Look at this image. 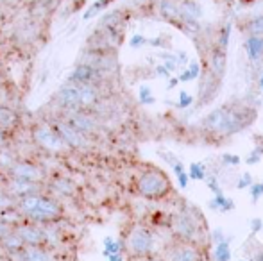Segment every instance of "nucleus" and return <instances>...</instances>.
<instances>
[{
	"instance_id": "nucleus-1",
	"label": "nucleus",
	"mask_w": 263,
	"mask_h": 261,
	"mask_svg": "<svg viewBox=\"0 0 263 261\" xmlns=\"http://www.w3.org/2000/svg\"><path fill=\"white\" fill-rule=\"evenodd\" d=\"M18 209L22 215L29 216L34 222H54V220L61 218L63 209L54 198L40 195H27L18 200Z\"/></svg>"
},
{
	"instance_id": "nucleus-2",
	"label": "nucleus",
	"mask_w": 263,
	"mask_h": 261,
	"mask_svg": "<svg viewBox=\"0 0 263 261\" xmlns=\"http://www.w3.org/2000/svg\"><path fill=\"white\" fill-rule=\"evenodd\" d=\"M59 102L68 108H83L91 106L97 102V90L93 86H84V84H72L63 86L59 91Z\"/></svg>"
},
{
	"instance_id": "nucleus-3",
	"label": "nucleus",
	"mask_w": 263,
	"mask_h": 261,
	"mask_svg": "<svg viewBox=\"0 0 263 261\" xmlns=\"http://www.w3.org/2000/svg\"><path fill=\"white\" fill-rule=\"evenodd\" d=\"M138 192L147 198H156L163 197L168 192V181L163 174L159 172H145L142 177L138 179Z\"/></svg>"
},
{
	"instance_id": "nucleus-4",
	"label": "nucleus",
	"mask_w": 263,
	"mask_h": 261,
	"mask_svg": "<svg viewBox=\"0 0 263 261\" xmlns=\"http://www.w3.org/2000/svg\"><path fill=\"white\" fill-rule=\"evenodd\" d=\"M254 111L251 109H229L228 116L224 120V126L220 127V134L229 136V134H235V132L242 131L246 126H249L254 118Z\"/></svg>"
},
{
	"instance_id": "nucleus-5",
	"label": "nucleus",
	"mask_w": 263,
	"mask_h": 261,
	"mask_svg": "<svg viewBox=\"0 0 263 261\" xmlns=\"http://www.w3.org/2000/svg\"><path fill=\"white\" fill-rule=\"evenodd\" d=\"M127 247L135 256H147V254L153 252L154 240L147 229H143V227H136V229H133L131 234H129Z\"/></svg>"
},
{
	"instance_id": "nucleus-6",
	"label": "nucleus",
	"mask_w": 263,
	"mask_h": 261,
	"mask_svg": "<svg viewBox=\"0 0 263 261\" xmlns=\"http://www.w3.org/2000/svg\"><path fill=\"white\" fill-rule=\"evenodd\" d=\"M20 238L24 240L25 245H34V247H43L47 244V229H42L38 226H22L16 229Z\"/></svg>"
},
{
	"instance_id": "nucleus-7",
	"label": "nucleus",
	"mask_w": 263,
	"mask_h": 261,
	"mask_svg": "<svg viewBox=\"0 0 263 261\" xmlns=\"http://www.w3.org/2000/svg\"><path fill=\"white\" fill-rule=\"evenodd\" d=\"M34 138L40 145L49 150H59L65 145V142H63L61 136L58 134V131L50 129V127H45V126L38 127V129L34 131Z\"/></svg>"
},
{
	"instance_id": "nucleus-8",
	"label": "nucleus",
	"mask_w": 263,
	"mask_h": 261,
	"mask_svg": "<svg viewBox=\"0 0 263 261\" xmlns=\"http://www.w3.org/2000/svg\"><path fill=\"white\" fill-rule=\"evenodd\" d=\"M99 79V70L91 65H79L70 75L72 84H84V86H93Z\"/></svg>"
},
{
	"instance_id": "nucleus-9",
	"label": "nucleus",
	"mask_w": 263,
	"mask_h": 261,
	"mask_svg": "<svg viewBox=\"0 0 263 261\" xmlns=\"http://www.w3.org/2000/svg\"><path fill=\"white\" fill-rule=\"evenodd\" d=\"M11 174L14 179H25V181H38L42 179V170L31 163H14L11 165Z\"/></svg>"
},
{
	"instance_id": "nucleus-10",
	"label": "nucleus",
	"mask_w": 263,
	"mask_h": 261,
	"mask_svg": "<svg viewBox=\"0 0 263 261\" xmlns=\"http://www.w3.org/2000/svg\"><path fill=\"white\" fill-rule=\"evenodd\" d=\"M55 131H58V134L61 136V139L66 143V145L70 147H81L84 143V138L83 134H81L79 131L73 129L70 124H58L55 126Z\"/></svg>"
},
{
	"instance_id": "nucleus-11",
	"label": "nucleus",
	"mask_w": 263,
	"mask_h": 261,
	"mask_svg": "<svg viewBox=\"0 0 263 261\" xmlns=\"http://www.w3.org/2000/svg\"><path fill=\"white\" fill-rule=\"evenodd\" d=\"M20 261H52L50 252H47L43 247H34V245H25L20 252H18Z\"/></svg>"
},
{
	"instance_id": "nucleus-12",
	"label": "nucleus",
	"mask_w": 263,
	"mask_h": 261,
	"mask_svg": "<svg viewBox=\"0 0 263 261\" xmlns=\"http://www.w3.org/2000/svg\"><path fill=\"white\" fill-rule=\"evenodd\" d=\"M38 188L40 186L36 185L34 181H25V179H13L9 185L11 192L20 198H24L27 195H34V193H38Z\"/></svg>"
},
{
	"instance_id": "nucleus-13",
	"label": "nucleus",
	"mask_w": 263,
	"mask_h": 261,
	"mask_svg": "<svg viewBox=\"0 0 263 261\" xmlns=\"http://www.w3.org/2000/svg\"><path fill=\"white\" fill-rule=\"evenodd\" d=\"M174 231L184 240H192L195 234V226L188 215H179L174 222Z\"/></svg>"
},
{
	"instance_id": "nucleus-14",
	"label": "nucleus",
	"mask_w": 263,
	"mask_h": 261,
	"mask_svg": "<svg viewBox=\"0 0 263 261\" xmlns=\"http://www.w3.org/2000/svg\"><path fill=\"white\" fill-rule=\"evenodd\" d=\"M228 111H229L228 108L215 109V111H211L210 115L206 116L204 120H202V126H204L208 131L218 132V131H220V127L224 126V120H226V116H228Z\"/></svg>"
},
{
	"instance_id": "nucleus-15",
	"label": "nucleus",
	"mask_w": 263,
	"mask_h": 261,
	"mask_svg": "<svg viewBox=\"0 0 263 261\" xmlns=\"http://www.w3.org/2000/svg\"><path fill=\"white\" fill-rule=\"evenodd\" d=\"M246 50L251 61H258L263 56V36H249L246 42Z\"/></svg>"
},
{
	"instance_id": "nucleus-16",
	"label": "nucleus",
	"mask_w": 263,
	"mask_h": 261,
	"mask_svg": "<svg viewBox=\"0 0 263 261\" xmlns=\"http://www.w3.org/2000/svg\"><path fill=\"white\" fill-rule=\"evenodd\" d=\"M165 159L168 161L170 167H172V170H174V174H176L179 186H181V188H186L188 181H190V175H188V172H186V168H184V165L181 163V161L177 159V157H174V156H168V157H165Z\"/></svg>"
},
{
	"instance_id": "nucleus-17",
	"label": "nucleus",
	"mask_w": 263,
	"mask_h": 261,
	"mask_svg": "<svg viewBox=\"0 0 263 261\" xmlns=\"http://www.w3.org/2000/svg\"><path fill=\"white\" fill-rule=\"evenodd\" d=\"M159 13H161L166 20H181V18H183L181 6H177L172 0H161V2H159Z\"/></svg>"
},
{
	"instance_id": "nucleus-18",
	"label": "nucleus",
	"mask_w": 263,
	"mask_h": 261,
	"mask_svg": "<svg viewBox=\"0 0 263 261\" xmlns=\"http://www.w3.org/2000/svg\"><path fill=\"white\" fill-rule=\"evenodd\" d=\"M181 11H183V20L188 22V24L199 20L202 16V7L197 2H192V0H184L183 6H181Z\"/></svg>"
},
{
	"instance_id": "nucleus-19",
	"label": "nucleus",
	"mask_w": 263,
	"mask_h": 261,
	"mask_svg": "<svg viewBox=\"0 0 263 261\" xmlns=\"http://www.w3.org/2000/svg\"><path fill=\"white\" fill-rule=\"evenodd\" d=\"M211 72L217 79H220L226 72V52L220 49H217L211 56Z\"/></svg>"
},
{
	"instance_id": "nucleus-20",
	"label": "nucleus",
	"mask_w": 263,
	"mask_h": 261,
	"mask_svg": "<svg viewBox=\"0 0 263 261\" xmlns=\"http://www.w3.org/2000/svg\"><path fill=\"white\" fill-rule=\"evenodd\" d=\"M2 245L7 249V251L14 252V254H18V252L25 247L24 240H22L20 234H18L16 231H14V233H6V236L2 238Z\"/></svg>"
},
{
	"instance_id": "nucleus-21",
	"label": "nucleus",
	"mask_w": 263,
	"mask_h": 261,
	"mask_svg": "<svg viewBox=\"0 0 263 261\" xmlns=\"http://www.w3.org/2000/svg\"><path fill=\"white\" fill-rule=\"evenodd\" d=\"M170 261H199V254L194 247L190 245H184L179 247L170 254Z\"/></svg>"
},
{
	"instance_id": "nucleus-22",
	"label": "nucleus",
	"mask_w": 263,
	"mask_h": 261,
	"mask_svg": "<svg viewBox=\"0 0 263 261\" xmlns=\"http://www.w3.org/2000/svg\"><path fill=\"white\" fill-rule=\"evenodd\" d=\"M68 124H70V126H72L76 131H79L81 134H84V132H90V131L95 127L93 120L88 118V116H84V115H76V116H72V118L68 120Z\"/></svg>"
},
{
	"instance_id": "nucleus-23",
	"label": "nucleus",
	"mask_w": 263,
	"mask_h": 261,
	"mask_svg": "<svg viewBox=\"0 0 263 261\" xmlns=\"http://www.w3.org/2000/svg\"><path fill=\"white\" fill-rule=\"evenodd\" d=\"M210 208L217 209V211H220V213H228V211H233V209H235V202H233L231 198L226 197L224 193H218V195H215V198L211 200Z\"/></svg>"
},
{
	"instance_id": "nucleus-24",
	"label": "nucleus",
	"mask_w": 263,
	"mask_h": 261,
	"mask_svg": "<svg viewBox=\"0 0 263 261\" xmlns=\"http://www.w3.org/2000/svg\"><path fill=\"white\" fill-rule=\"evenodd\" d=\"M188 175H190L192 181H206V179H208L206 165H204V163H199V161L192 163V165H190V172H188Z\"/></svg>"
},
{
	"instance_id": "nucleus-25",
	"label": "nucleus",
	"mask_w": 263,
	"mask_h": 261,
	"mask_svg": "<svg viewBox=\"0 0 263 261\" xmlns=\"http://www.w3.org/2000/svg\"><path fill=\"white\" fill-rule=\"evenodd\" d=\"M231 259V247H229V242H222L215 247V261H229Z\"/></svg>"
},
{
	"instance_id": "nucleus-26",
	"label": "nucleus",
	"mask_w": 263,
	"mask_h": 261,
	"mask_svg": "<svg viewBox=\"0 0 263 261\" xmlns=\"http://www.w3.org/2000/svg\"><path fill=\"white\" fill-rule=\"evenodd\" d=\"M231 31H233V25L231 24H226L224 27H222L220 34H218V49L224 50L229 47V38H231Z\"/></svg>"
},
{
	"instance_id": "nucleus-27",
	"label": "nucleus",
	"mask_w": 263,
	"mask_h": 261,
	"mask_svg": "<svg viewBox=\"0 0 263 261\" xmlns=\"http://www.w3.org/2000/svg\"><path fill=\"white\" fill-rule=\"evenodd\" d=\"M199 73H201V66L199 63H190V68L184 70L183 73H181L179 81H183V83H188V81H194L199 77Z\"/></svg>"
},
{
	"instance_id": "nucleus-28",
	"label": "nucleus",
	"mask_w": 263,
	"mask_h": 261,
	"mask_svg": "<svg viewBox=\"0 0 263 261\" xmlns=\"http://www.w3.org/2000/svg\"><path fill=\"white\" fill-rule=\"evenodd\" d=\"M247 31L251 32V36H263V14L249 22Z\"/></svg>"
},
{
	"instance_id": "nucleus-29",
	"label": "nucleus",
	"mask_w": 263,
	"mask_h": 261,
	"mask_svg": "<svg viewBox=\"0 0 263 261\" xmlns=\"http://www.w3.org/2000/svg\"><path fill=\"white\" fill-rule=\"evenodd\" d=\"M253 175L249 174V172H243L242 175H240V179L236 181V188L238 190H249L251 186H253Z\"/></svg>"
},
{
	"instance_id": "nucleus-30",
	"label": "nucleus",
	"mask_w": 263,
	"mask_h": 261,
	"mask_svg": "<svg viewBox=\"0 0 263 261\" xmlns=\"http://www.w3.org/2000/svg\"><path fill=\"white\" fill-rule=\"evenodd\" d=\"M14 120V113L11 109H6V108H0V126L2 127H7L11 126Z\"/></svg>"
},
{
	"instance_id": "nucleus-31",
	"label": "nucleus",
	"mask_w": 263,
	"mask_h": 261,
	"mask_svg": "<svg viewBox=\"0 0 263 261\" xmlns=\"http://www.w3.org/2000/svg\"><path fill=\"white\" fill-rule=\"evenodd\" d=\"M113 0H97V2L93 4V6L90 7V9L86 11V14H84V18H90V16H93V14H97L101 9H104V7L107 6V4H111Z\"/></svg>"
},
{
	"instance_id": "nucleus-32",
	"label": "nucleus",
	"mask_w": 263,
	"mask_h": 261,
	"mask_svg": "<svg viewBox=\"0 0 263 261\" xmlns=\"http://www.w3.org/2000/svg\"><path fill=\"white\" fill-rule=\"evenodd\" d=\"M249 193H251V198H253V202L260 200V198L263 197V181L261 183H254V185L249 188Z\"/></svg>"
},
{
	"instance_id": "nucleus-33",
	"label": "nucleus",
	"mask_w": 263,
	"mask_h": 261,
	"mask_svg": "<svg viewBox=\"0 0 263 261\" xmlns=\"http://www.w3.org/2000/svg\"><path fill=\"white\" fill-rule=\"evenodd\" d=\"M192 102H194V97H192L188 91H181L179 93V108H190L192 106Z\"/></svg>"
},
{
	"instance_id": "nucleus-34",
	"label": "nucleus",
	"mask_w": 263,
	"mask_h": 261,
	"mask_svg": "<svg viewBox=\"0 0 263 261\" xmlns=\"http://www.w3.org/2000/svg\"><path fill=\"white\" fill-rule=\"evenodd\" d=\"M140 101H142L143 104H153L154 97H153V93H151V88L143 86L142 90H140Z\"/></svg>"
},
{
	"instance_id": "nucleus-35",
	"label": "nucleus",
	"mask_w": 263,
	"mask_h": 261,
	"mask_svg": "<svg viewBox=\"0 0 263 261\" xmlns=\"http://www.w3.org/2000/svg\"><path fill=\"white\" fill-rule=\"evenodd\" d=\"M261 154H263L261 149L253 150V152H251L249 156L246 157V163L247 165H256V163H260V161H261Z\"/></svg>"
},
{
	"instance_id": "nucleus-36",
	"label": "nucleus",
	"mask_w": 263,
	"mask_h": 261,
	"mask_svg": "<svg viewBox=\"0 0 263 261\" xmlns=\"http://www.w3.org/2000/svg\"><path fill=\"white\" fill-rule=\"evenodd\" d=\"M222 161H224L226 165H233V167H236V165H240V156H236V154H224L222 156Z\"/></svg>"
},
{
	"instance_id": "nucleus-37",
	"label": "nucleus",
	"mask_w": 263,
	"mask_h": 261,
	"mask_svg": "<svg viewBox=\"0 0 263 261\" xmlns=\"http://www.w3.org/2000/svg\"><path fill=\"white\" fill-rule=\"evenodd\" d=\"M211 238H213V244H222V242H226L228 238H226L224 231H222V227H218V229L213 231V234H211Z\"/></svg>"
},
{
	"instance_id": "nucleus-38",
	"label": "nucleus",
	"mask_w": 263,
	"mask_h": 261,
	"mask_svg": "<svg viewBox=\"0 0 263 261\" xmlns=\"http://www.w3.org/2000/svg\"><path fill=\"white\" fill-rule=\"evenodd\" d=\"M263 229V220L261 218H253L251 220V233L256 234Z\"/></svg>"
},
{
	"instance_id": "nucleus-39",
	"label": "nucleus",
	"mask_w": 263,
	"mask_h": 261,
	"mask_svg": "<svg viewBox=\"0 0 263 261\" xmlns=\"http://www.w3.org/2000/svg\"><path fill=\"white\" fill-rule=\"evenodd\" d=\"M206 181H208V188L211 190V192L215 193V195H218V193H222V190H220V186H218L217 179H215V177H208V179H206Z\"/></svg>"
},
{
	"instance_id": "nucleus-40",
	"label": "nucleus",
	"mask_w": 263,
	"mask_h": 261,
	"mask_svg": "<svg viewBox=\"0 0 263 261\" xmlns=\"http://www.w3.org/2000/svg\"><path fill=\"white\" fill-rule=\"evenodd\" d=\"M11 204H13V200H11V197L7 195H0V213H4L6 209L11 208Z\"/></svg>"
},
{
	"instance_id": "nucleus-41",
	"label": "nucleus",
	"mask_w": 263,
	"mask_h": 261,
	"mask_svg": "<svg viewBox=\"0 0 263 261\" xmlns=\"http://www.w3.org/2000/svg\"><path fill=\"white\" fill-rule=\"evenodd\" d=\"M143 43H147V39L143 38V36H140V34L133 36V39H131V47H133V49H136V47L143 45Z\"/></svg>"
},
{
	"instance_id": "nucleus-42",
	"label": "nucleus",
	"mask_w": 263,
	"mask_h": 261,
	"mask_svg": "<svg viewBox=\"0 0 263 261\" xmlns=\"http://www.w3.org/2000/svg\"><path fill=\"white\" fill-rule=\"evenodd\" d=\"M156 72H158V75L165 77V79H168V77H170V72L166 70V66H165V65H159L158 68H156Z\"/></svg>"
},
{
	"instance_id": "nucleus-43",
	"label": "nucleus",
	"mask_w": 263,
	"mask_h": 261,
	"mask_svg": "<svg viewBox=\"0 0 263 261\" xmlns=\"http://www.w3.org/2000/svg\"><path fill=\"white\" fill-rule=\"evenodd\" d=\"M179 83V79H170V84H168V88H174L176 84Z\"/></svg>"
},
{
	"instance_id": "nucleus-44",
	"label": "nucleus",
	"mask_w": 263,
	"mask_h": 261,
	"mask_svg": "<svg viewBox=\"0 0 263 261\" xmlns=\"http://www.w3.org/2000/svg\"><path fill=\"white\" fill-rule=\"evenodd\" d=\"M256 258H258V259H254V261H263V254H261V252H258Z\"/></svg>"
},
{
	"instance_id": "nucleus-45",
	"label": "nucleus",
	"mask_w": 263,
	"mask_h": 261,
	"mask_svg": "<svg viewBox=\"0 0 263 261\" xmlns=\"http://www.w3.org/2000/svg\"><path fill=\"white\" fill-rule=\"evenodd\" d=\"M260 88H261V90H263V75L260 77Z\"/></svg>"
},
{
	"instance_id": "nucleus-46",
	"label": "nucleus",
	"mask_w": 263,
	"mask_h": 261,
	"mask_svg": "<svg viewBox=\"0 0 263 261\" xmlns=\"http://www.w3.org/2000/svg\"><path fill=\"white\" fill-rule=\"evenodd\" d=\"M240 261H254V259H240Z\"/></svg>"
},
{
	"instance_id": "nucleus-47",
	"label": "nucleus",
	"mask_w": 263,
	"mask_h": 261,
	"mask_svg": "<svg viewBox=\"0 0 263 261\" xmlns=\"http://www.w3.org/2000/svg\"><path fill=\"white\" fill-rule=\"evenodd\" d=\"M0 245H2V238H0Z\"/></svg>"
}]
</instances>
